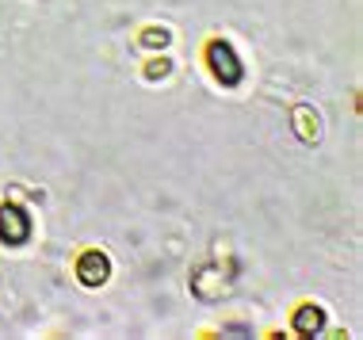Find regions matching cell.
Here are the masks:
<instances>
[{"label": "cell", "mask_w": 363, "mask_h": 340, "mask_svg": "<svg viewBox=\"0 0 363 340\" xmlns=\"http://www.w3.org/2000/svg\"><path fill=\"white\" fill-rule=\"evenodd\" d=\"M291 123H294V134H298L302 142H318V138H321L318 115H313L310 108H294V111H291Z\"/></svg>", "instance_id": "8992f818"}, {"label": "cell", "mask_w": 363, "mask_h": 340, "mask_svg": "<svg viewBox=\"0 0 363 340\" xmlns=\"http://www.w3.org/2000/svg\"><path fill=\"white\" fill-rule=\"evenodd\" d=\"M27 237H31V218L19 207H12V203H4L0 207V241L4 245H23Z\"/></svg>", "instance_id": "3957f363"}, {"label": "cell", "mask_w": 363, "mask_h": 340, "mask_svg": "<svg viewBox=\"0 0 363 340\" xmlns=\"http://www.w3.org/2000/svg\"><path fill=\"white\" fill-rule=\"evenodd\" d=\"M169 31H164V27H145V31L138 35V42L145 46V50H164V46H169Z\"/></svg>", "instance_id": "52a82bcc"}, {"label": "cell", "mask_w": 363, "mask_h": 340, "mask_svg": "<svg viewBox=\"0 0 363 340\" xmlns=\"http://www.w3.org/2000/svg\"><path fill=\"white\" fill-rule=\"evenodd\" d=\"M291 325H294V333H298V336H318L321 329H325V310H321V306H298Z\"/></svg>", "instance_id": "5b68a950"}, {"label": "cell", "mask_w": 363, "mask_h": 340, "mask_svg": "<svg viewBox=\"0 0 363 340\" xmlns=\"http://www.w3.org/2000/svg\"><path fill=\"white\" fill-rule=\"evenodd\" d=\"M207 65H211V73H214V81L225 84V89H233V84H241V62H238V54H233V46L230 42H222V38H214V42L207 46Z\"/></svg>", "instance_id": "6da1fadb"}, {"label": "cell", "mask_w": 363, "mask_h": 340, "mask_svg": "<svg viewBox=\"0 0 363 340\" xmlns=\"http://www.w3.org/2000/svg\"><path fill=\"white\" fill-rule=\"evenodd\" d=\"M191 290H195V298H203V302H214V298L230 295V271L218 268V264L199 268L191 276Z\"/></svg>", "instance_id": "7a4b0ae2"}, {"label": "cell", "mask_w": 363, "mask_h": 340, "mask_svg": "<svg viewBox=\"0 0 363 340\" xmlns=\"http://www.w3.org/2000/svg\"><path fill=\"white\" fill-rule=\"evenodd\" d=\"M107 276H111V260H107L100 249L81 252V260H77V279H81L84 287H104Z\"/></svg>", "instance_id": "277c9868"}, {"label": "cell", "mask_w": 363, "mask_h": 340, "mask_svg": "<svg viewBox=\"0 0 363 340\" xmlns=\"http://www.w3.org/2000/svg\"><path fill=\"white\" fill-rule=\"evenodd\" d=\"M172 73V62H164V57H153L150 65H145V76L150 81H161V76H169Z\"/></svg>", "instance_id": "ba28073f"}]
</instances>
